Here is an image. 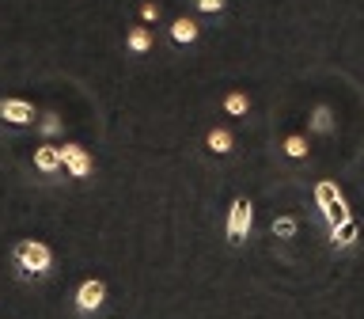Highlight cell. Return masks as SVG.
<instances>
[{"label": "cell", "instance_id": "cell-9", "mask_svg": "<svg viewBox=\"0 0 364 319\" xmlns=\"http://www.w3.org/2000/svg\"><path fill=\"white\" fill-rule=\"evenodd\" d=\"M171 38H175V42H193V38H198V23L175 19V23H171Z\"/></svg>", "mask_w": 364, "mask_h": 319}, {"label": "cell", "instance_id": "cell-3", "mask_svg": "<svg viewBox=\"0 0 364 319\" xmlns=\"http://www.w3.org/2000/svg\"><path fill=\"white\" fill-rule=\"evenodd\" d=\"M102 300H107V285H102L99 278H87L76 289V308H80V312H99Z\"/></svg>", "mask_w": 364, "mask_h": 319}, {"label": "cell", "instance_id": "cell-15", "mask_svg": "<svg viewBox=\"0 0 364 319\" xmlns=\"http://www.w3.org/2000/svg\"><path fill=\"white\" fill-rule=\"evenodd\" d=\"M273 232H277V236H284V239H289V236L296 232V221H292V216H281V221H277V224H273Z\"/></svg>", "mask_w": 364, "mask_h": 319}, {"label": "cell", "instance_id": "cell-1", "mask_svg": "<svg viewBox=\"0 0 364 319\" xmlns=\"http://www.w3.org/2000/svg\"><path fill=\"white\" fill-rule=\"evenodd\" d=\"M11 262H16L19 273H27V278H42V273H50L53 266V251L42 244V239H19L16 247H11Z\"/></svg>", "mask_w": 364, "mask_h": 319}, {"label": "cell", "instance_id": "cell-5", "mask_svg": "<svg viewBox=\"0 0 364 319\" xmlns=\"http://www.w3.org/2000/svg\"><path fill=\"white\" fill-rule=\"evenodd\" d=\"M0 118L11 125H31L34 122V107L23 99H0Z\"/></svg>", "mask_w": 364, "mask_h": 319}, {"label": "cell", "instance_id": "cell-12", "mask_svg": "<svg viewBox=\"0 0 364 319\" xmlns=\"http://www.w3.org/2000/svg\"><path fill=\"white\" fill-rule=\"evenodd\" d=\"M334 198H338V187H334V182H318V187H315V202H318V209H323L326 202H334Z\"/></svg>", "mask_w": 364, "mask_h": 319}, {"label": "cell", "instance_id": "cell-6", "mask_svg": "<svg viewBox=\"0 0 364 319\" xmlns=\"http://www.w3.org/2000/svg\"><path fill=\"white\" fill-rule=\"evenodd\" d=\"M323 216H326V224H330V228H338V224L353 221V213H349V205H346V198H341V194H338L334 202H326V205H323Z\"/></svg>", "mask_w": 364, "mask_h": 319}, {"label": "cell", "instance_id": "cell-19", "mask_svg": "<svg viewBox=\"0 0 364 319\" xmlns=\"http://www.w3.org/2000/svg\"><path fill=\"white\" fill-rule=\"evenodd\" d=\"M141 11H144V19H156V16H159V8H156V4H144Z\"/></svg>", "mask_w": 364, "mask_h": 319}, {"label": "cell", "instance_id": "cell-7", "mask_svg": "<svg viewBox=\"0 0 364 319\" xmlns=\"http://www.w3.org/2000/svg\"><path fill=\"white\" fill-rule=\"evenodd\" d=\"M34 167L46 171V175H53L57 167H61V148H53V145H42L38 152H34Z\"/></svg>", "mask_w": 364, "mask_h": 319}, {"label": "cell", "instance_id": "cell-16", "mask_svg": "<svg viewBox=\"0 0 364 319\" xmlns=\"http://www.w3.org/2000/svg\"><path fill=\"white\" fill-rule=\"evenodd\" d=\"M315 130H330V114H326V107L315 110Z\"/></svg>", "mask_w": 364, "mask_h": 319}, {"label": "cell", "instance_id": "cell-10", "mask_svg": "<svg viewBox=\"0 0 364 319\" xmlns=\"http://www.w3.org/2000/svg\"><path fill=\"white\" fill-rule=\"evenodd\" d=\"M209 148H213V152H232V133H228V130H213L209 133Z\"/></svg>", "mask_w": 364, "mask_h": 319}, {"label": "cell", "instance_id": "cell-11", "mask_svg": "<svg viewBox=\"0 0 364 319\" xmlns=\"http://www.w3.org/2000/svg\"><path fill=\"white\" fill-rule=\"evenodd\" d=\"M148 46H152V34H148L144 27H133V31H129V50H133V53H144Z\"/></svg>", "mask_w": 364, "mask_h": 319}, {"label": "cell", "instance_id": "cell-18", "mask_svg": "<svg viewBox=\"0 0 364 319\" xmlns=\"http://www.w3.org/2000/svg\"><path fill=\"white\" fill-rule=\"evenodd\" d=\"M57 125H61V122H57V118H53V114H50V118H46V122H42V130H46V133H57Z\"/></svg>", "mask_w": 364, "mask_h": 319}, {"label": "cell", "instance_id": "cell-4", "mask_svg": "<svg viewBox=\"0 0 364 319\" xmlns=\"http://www.w3.org/2000/svg\"><path fill=\"white\" fill-rule=\"evenodd\" d=\"M61 167H65L73 179H84L87 171H91V156H87V148H80V145H65V148H61Z\"/></svg>", "mask_w": 364, "mask_h": 319}, {"label": "cell", "instance_id": "cell-8", "mask_svg": "<svg viewBox=\"0 0 364 319\" xmlns=\"http://www.w3.org/2000/svg\"><path fill=\"white\" fill-rule=\"evenodd\" d=\"M357 239H360V224L357 221H346V224L334 228V247H353Z\"/></svg>", "mask_w": 364, "mask_h": 319}, {"label": "cell", "instance_id": "cell-14", "mask_svg": "<svg viewBox=\"0 0 364 319\" xmlns=\"http://www.w3.org/2000/svg\"><path fill=\"white\" fill-rule=\"evenodd\" d=\"M224 107H228V114H247V95H228Z\"/></svg>", "mask_w": 364, "mask_h": 319}, {"label": "cell", "instance_id": "cell-13", "mask_svg": "<svg viewBox=\"0 0 364 319\" xmlns=\"http://www.w3.org/2000/svg\"><path fill=\"white\" fill-rule=\"evenodd\" d=\"M284 152H289L292 160L307 156V145H304V137H289V141H284Z\"/></svg>", "mask_w": 364, "mask_h": 319}, {"label": "cell", "instance_id": "cell-2", "mask_svg": "<svg viewBox=\"0 0 364 319\" xmlns=\"http://www.w3.org/2000/svg\"><path fill=\"white\" fill-rule=\"evenodd\" d=\"M250 202L247 198H235L232 202V216H228V244H243L247 232H250Z\"/></svg>", "mask_w": 364, "mask_h": 319}, {"label": "cell", "instance_id": "cell-17", "mask_svg": "<svg viewBox=\"0 0 364 319\" xmlns=\"http://www.w3.org/2000/svg\"><path fill=\"white\" fill-rule=\"evenodd\" d=\"M193 4H198L201 11H220V8H224V0H193Z\"/></svg>", "mask_w": 364, "mask_h": 319}]
</instances>
